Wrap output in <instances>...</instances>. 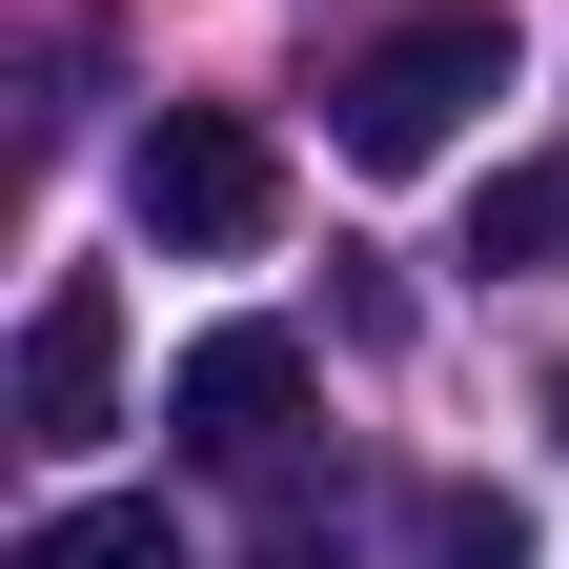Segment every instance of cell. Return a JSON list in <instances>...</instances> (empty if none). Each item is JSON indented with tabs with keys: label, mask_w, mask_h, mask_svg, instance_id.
<instances>
[{
	"label": "cell",
	"mask_w": 569,
	"mask_h": 569,
	"mask_svg": "<svg viewBox=\"0 0 569 569\" xmlns=\"http://www.w3.org/2000/svg\"><path fill=\"white\" fill-rule=\"evenodd\" d=\"M488 102H509V21H488V0H427V21H387V41L326 82V142H346L367 183H427Z\"/></svg>",
	"instance_id": "obj_1"
},
{
	"label": "cell",
	"mask_w": 569,
	"mask_h": 569,
	"mask_svg": "<svg viewBox=\"0 0 569 569\" xmlns=\"http://www.w3.org/2000/svg\"><path fill=\"white\" fill-rule=\"evenodd\" d=\"M122 203H142V244H183V264H244L284 224V163H264V122L244 102H163L122 142Z\"/></svg>",
	"instance_id": "obj_2"
},
{
	"label": "cell",
	"mask_w": 569,
	"mask_h": 569,
	"mask_svg": "<svg viewBox=\"0 0 569 569\" xmlns=\"http://www.w3.org/2000/svg\"><path fill=\"white\" fill-rule=\"evenodd\" d=\"M163 427L203 468H284V448H306V326H203L163 367Z\"/></svg>",
	"instance_id": "obj_3"
},
{
	"label": "cell",
	"mask_w": 569,
	"mask_h": 569,
	"mask_svg": "<svg viewBox=\"0 0 569 569\" xmlns=\"http://www.w3.org/2000/svg\"><path fill=\"white\" fill-rule=\"evenodd\" d=\"M102 407H122V284L61 264L41 326H21V448H102Z\"/></svg>",
	"instance_id": "obj_4"
},
{
	"label": "cell",
	"mask_w": 569,
	"mask_h": 569,
	"mask_svg": "<svg viewBox=\"0 0 569 569\" xmlns=\"http://www.w3.org/2000/svg\"><path fill=\"white\" fill-rule=\"evenodd\" d=\"M21 569H203V549L142 509V488H82V509H41V529H21Z\"/></svg>",
	"instance_id": "obj_5"
},
{
	"label": "cell",
	"mask_w": 569,
	"mask_h": 569,
	"mask_svg": "<svg viewBox=\"0 0 569 569\" xmlns=\"http://www.w3.org/2000/svg\"><path fill=\"white\" fill-rule=\"evenodd\" d=\"M346 549H367L346 468H306V448H284V468H264V529H244V569H346Z\"/></svg>",
	"instance_id": "obj_6"
},
{
	"label": "cell",
	"mask_w": 569,
	"mask_h": 569,
	"mask_svg": "<svg viewBox=\"0 0 569 569\" xmlns=\"http://www.w3.org/2000/svg\"><path fill=\"white\" fill-rule=\"evenodd\" d=\"M407 569H549V529L509 509V488H427V509H407Z\"/></svg>",
	"instance_id": "obj_7"
},
{
	"label": "cell",
	"mask_w": 569,
	"mask_h": 569,
	"mask_svg": "<svg viewBox=\"0 0 569 569\" xmlns=\"http://www.w3.org/2000/svg\"><path fill=\"white\" fill-rule=\"evenodd\" d=\"M468 264H569V163H488L468 183Z\"/></svg>",
	"instance_id": "obj_8"
},
{
	"label": "cell",
	"mask_w": 569,
	"mask_h": 569,
	"mask_svg": "<svg viewBox=\"0 0 569 569\" xmlns=\"http://www.w3.org/2000/svg\"><path fill=\"white\" fill-rule=\"evenodd\" d=\"M549 427H569V367H549Z\"/></svg>",
	"instance_id": "obj_9"
}]
</instances>
